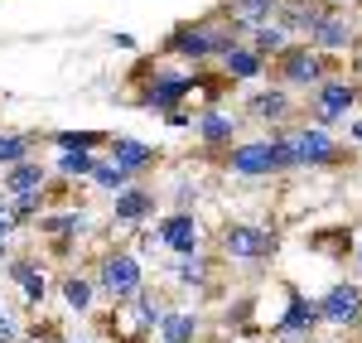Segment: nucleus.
I'll use <instances>...</instances> for the list:
<instances>
[{"label":"nucleus","mask_w":362,"mask_h":343,"mask_svg":"<svg viewBox=\"0 0 362 343\" xmlns=\"http://www.w3.org/2000/svg\"><path fill=\"white\" fill-rule=\"evenodd\" d=\"M112 44H116V49H126V54H131V49H136V34H112Z\"/></svg>","instance_id":"obj_34"},{"label":"nucleus","mask_w":362,"mask_h":343,"mask_svg":"<svg viewBox=\"0 0 362 343\" xmlns=\"http://www.w3.org/2000/svg\"><path fill=\"white\" fill-rule=\"evenodd\" d=\"M276 252V232L256 228V223H232L223 228V257L232 261H266Z\"/></svg>","instance_id":"obj_8"},{"label":"nucleus","mask_w":362,"mask_h":343,"mask_svg":"<svg viewBox=\"0 0 362 343\" xmlns=\"http://www.w3.org/2000/svg\"><path fill=\"white\" fill-rule=\"evenodd\" d=\"M271 145H276L280 170H329L343 160L338 141L324 126H276Z\"/></svg>","instance_id":"obj_1"},{"label":"nucleus","mask_w":362,"mask_h":343,"mask_svg":"<svg viewBox=\"0 0 362 343\" xmlns=\"http://www.w3.org/2000/svg\"><path fill=\"white\" fill-rule=\"evenodd\" d=\"M5 199H10L15 223H34V218L44 213V189H29V194H5Z\"/></svg>","instance_id":"obj_29"},{"label":"nucleus","mask_w":362,"mask_h":343,"mask_svg":"<svg viewBox=\"0 0 362 343\" xmlns=\"http://www.w3.org/2000/svg\"><path fill=\"white\" fill-rule=\"evenodd\" d=\"M194 92H198V73H155V83L140 97V107L145 112H169L184 97H194Z\"/></svg>","instance_id":"obj_10"},{"label":"nucleus","mask_w":362,"mask_h":343,"mask_svg":"<svg viewBox=\"0 0 362 343\" xmlns=\"http://www.w3.org/2000/svg\"><path fill=\"white\" fill-rule=\"evenodd\" d=\"M276 10H280V0H223V20L237 29V34H242V29L251 34L256 25H271Z\"/></svg>","instance_id":"obj_13"},{"label":"nucleus","mask_w":362,"mask_h":343,"mask_svg":"<svg viewBox=\"0 0 362 343\" xmlns=\"http://www.w3.org/2000/svg\"><path fill=\"white\" fill-rule=\"evenodd\" d=\"M10 281L25 290L29 305H39V300L49 295V271H44V266H34V261H15V266H10Z\"/></svg>","instance_id":"obj_22"},{"label":"nucleus","mask_w":362,"mask_h":343,"mask_svg":"<svg viewBox=\"0 0 362 343\" xmlns=\"http://www.w3.org/2000/svg\"><path fill=\"white\" fill-rule=\"evenodd\" d=\"M314 324H324L319 319V300H309L300 290H290V305H285V315L276 319V339H309L314 334Z\"/></svg>","instance_id":"obj_12"},{"label":"nucleus","mask_w":362,"mask_h":343,"mask_svg":"<svg viewBox=\"0 0 362 343\" xmlns=\"http://www.w3.org/2000/svg\"><path fill=\"white\" fill-rule=\"evenodd\" d=\"M155 237L165 242L174 257H189V252H203V228H198V218L189 213V208H174L169 218H160V228H155Z\"/></svg>","instance_id":"obj_9"},{"label":"nucleus","mask_w":362,"mask_h":343,"mask_svg":"<svg viewBox=\"0 0 362 343\" xmlns=\"http://www.w3.org/2000/svg\"><path fill=\"white\" fill-rule=\"evenodd\" d=\"M223 63V73H227V83H256L261 73H266V58L256 54L251 44H237L227 58H218Z\"/></svg>","instance_id":"obj_20"},{"label":"nucleus","mask_w":362,"mask_h":343,"mask_svg":"<svg viewBox=\"0 0 362 343\" xmlns=\"http://www.w3.org/2000/svg\"><path fill=\"white\" fill-rule=\"evenodd\" d=\"M145 286V266L131 252H107L102 266H97V290L112 300V305H131Z\"/></svg>","instance_id":"obj_3"},{"label":"nucleus","mask_w":362,"mask_h":343,"mask_svg":"<svg viewBox=\"0 0 362 343\" xmlns=\"http://www.w3.org/2000/svg\"><path fill=\"white\" fill-rule=\"evenodd\" d=\"M319 319L334 324V329H353V324H362V290L348 286V281H338V286L319 300Z\"/></svg>","instance_id":"obj_11"},{"label":"nucleus","mask_w":362,"mask_h":343,"mask_svg":"<svg viewBox=\"0 0 362 343\" xmlns=\"http://www.w3.org/2000/svg\"><path fill=\"white\" fill-rule=\"evenodd\" d=\"M112 218L116 223H145V218H155V189L126 184V189L112 199Z\"/></svg>","instance_id":"obj_15"},{"label":"nucleus","mask_w":362,"mask_h":343,"mask_svg":"<svg viewBox=\"0 0 362 343\" xmlns=\"http://www.w3.org/2000/svg\"><path fill=\"white\" fill-rule=\"evenodd\" d=\"M309 44L319 49V54H348V49H358V29H353V20H348V10L343 5H324V15L314 20V29L305 34Z\"/></svg>","instance_id":"obj_6"},{"label":"nucleus","mask_w":362,"mask_h":343,"mask_svg":"<svg viewBox=\"0 0 362 343\" xmlns=\"http://www.w3.org/2000/svg\"><path fill=\"white\" fill-rule=\"evenodd\" d=\"M107 150H112L116 165H121L126 174H136V179H140L145 170H155V160H160V155H155V145L131 141V136H112V141H107Z\"/></svg>","instance_id":"obj_16"},{"label":"nucleus","mask_w":362,"mask_h":343,"mask_svg":"<svg viewBox=\"0 0 362 343\" xmlns=\"http://www.w3.org/2000/svg\"><path fill=\"white\" fill-rule=\"evenodd\" d=\"M358 271H362V242H358Z\"/></svg>","instance_id":"obj_38"},{"label":"nucleus","mask_w":362,"mask_h":343,"mask_svg":"<svg viewBox=\"0 0 362 343\" xmlns=\"http://www.w3.org/2000/svg\"><path fill=\"white\" fill-rule=\"evenodd\" d=\"M87 179H92L97 189H107V194H121L126 184H136V174H126L121 165H116V160H97V170L87 174Z\"/></svg>","instance_id":"obj_26"},{"label":"nucleus","mask_w":362,"mask_h":343,"mask_svg":"<svg viewBox=\"0 0 362 343\" xmlns=\"http://www.w3.org/2000/svg\"><path fill=\"white\" fill-rule=\"evenodd\" d=\"M358 97H362V87L358 83H348V78H319V83L309 87V116H314V126H338L343 116L358 107Z\"/></svg>","instance_id":"obj_4"},{"label":"nucleus","mask_w":362,"mask_h":343,"mask_svg":"<svg viewBox=\"0 0 362 343\" xmlns=\"http://www.w3.org/2000/svg\"><path fill=\"white\" fill-rule=\"evenodd\" d=\"M63 300H68V310H78V315H87L92 310V300H97V281L92 276H63Z\"/></svg>","instance_id":"obj_24"},{"label":"nucleus","mask_w":362,"mask_h":343,"mask_svg":"<svg viewBox=\"0 0 362 343\" xmlns=\"http://www.w3.org/2000/svg\"><path fill=\"white\" fill-rule=\"evenodd\" d=\"M0 261H10V237H0Z\"/></svg>","instance_id":"obj_35"},{"label":"nucleus","mask_w":362,"mask_h":343,"mask_svg":"<svg viewBox=\"0 0 362 343\" xmlns=\"http://www.w3.org/2000/svg\"><path fill=\"white\" fill-rule=\"evenodd\" d=\"M358 68H362V44H358Z\"/></svg>","instance_id":"obj_39"},{"label":"nucleus","mask_w":362,"mask_h":343,"mask_svg":"<svg viewBox=\"0 0 362 343\" xmlns=\"http://www.w3.org/2000/svg\"><path fill=\"white\" fill-rule=\"evenodd\" d=\"M227 170L242 174V179H271V174H280V160H276V145H271V136L266 141H232L227 145Z\"/></svg>","instance_id":"obj_7"},{"label":"nucleus","mask_w":362,"mask_h":343,"mask_svg":"<svg viewBox=\"0 0 362 343\" xmlns=\"http://www.w3.org/2000/svg\"><path fill=\"white\" fill-rule=\"evenodd\" d=\"M29 145H34V136H10V131H0V170L15 165V160H29Z\"/></svg>","instance_id":"obj_31"},{"label":"nucleus","mask_w":362,"mask_h":343,"mask_svg":"<svg viewBox=\"0 0 362 343\" xmlns=\"http://www.w3.org/2000/svg\"><path fill=\"white\" fill-rule=\"evenodd\" d=\"M174 281L179 286H208V261H203V252H189V257L174 261Z\"/></svg>","instance_id":"obj_28"},{"label":"nucleus","mask_w":362,"mask_h":343,"mask_svg":"<svg viewBox=\"0 0 362 343\" xmlns=\"http://www.w3.org/2000/svg\"><path fill=\"white\" fill-rule=\"evenodd\" d=\"M155 334H160V343H194L198 339V315L194 310H165Z\"/></svg>","instance_id":"obj_21"},{"label":"nucleus","mask_w":362,"mask_h":343,"mask_svg":"<svg viewBox=\"0 0 362 343\" xmlns=\"http://www.w3.org/2000/svg\"><path fill=\"white\" fill-rule=\"evenodd\" d=\"M285 44H290V34H285V29H280L276 20H271V25H256V29H251V49L266 58V63H271V58H276L280 49H285Z\"/></svg>","instance_id":"obj_25"},{"label":"nucleus","mask_w":362,"mask_h":343,"mask_svg":"<svg viewBox=\"0 0 362 343\" xmlns=\"http://www.w3.org/2000/svg\"><path fill=\"white\" fill-rule=\"evenodd\" d=\"M348 131H353V141H362V121H353V126H348Z\"/></svg>","instance_id":"obj_36"},{"label":"nucleus","mask_w":362,"mask_h":343,"mask_svg":"<svg viewBox=\"0 0 362 343\" xmlns=\"http://www.w3.org/2000/svg\"><path fill=\"white\" fill-rule=\"evenodd\" d=\"M54 170L68 174V179H87V174L97 170V155H92V150H58Z\"/></svg>","instance_id":"obj_27"},{"label":"nucleus","mask_w":362,"mask_h":343,"mask_svg":"<svg viewBox=\"0 0 362 343\" xmlns=\"http://www.w3.org/2000/svg\"><path fill=\"white\" fill-rule=\"evenodd\" d=\"M112 136H97V131H58L54 145L58 150H97V145H107Z\"/></svg>","instance_id":"obj_30"},{"label":"nucleus","mask_w":362,"mask_h":343,"mask_svg":"<svg viewBox=\"0 0 362 343\" xmlns=\"http://www.w3.org/2000/svg\"><path fill=\"white\" fill-rule=\"evenodd\" d=\"M34 228L44 232V237H68V232H78V237H83V232H92V223H87V213H49V218L39 213V218H34Z\"/></svg>","instance_id":"obj_23"},{"label":"nucleus","mask_w":362,"mask_h":343,"mask_svg":"<svg viewBox=\"0 0 362 343\" xmlns=\"http://www.w3.org/2000/svg\"><path fill=\"white\" fill-rule=\"evenodd\" d=\"M0 343H20V329H15V319H10L5 305H0Z\"/></svg>","instance_id":"obj_32"},{"label":"nucleus","mask_w":362,"mask_h":343,"mask_svg":"<svg viewBox=\"0 0 362 343\" xmlns=\"http://www.w3.org/2000/svg\"><path fill=\"white\" fill-rule=\"evenodd\" d=\"M247 112L256 116V121H271V126H285L290 121V112H295V97H290V87H261L256 97L247 102Z\"/></svg>","instance_id":"obj_14"},{"label":"nucleus","mask_w":362,"mask_h":343,"mask_svg":"<svg viewBox=\"0 0 362 343\" xmlns=\"http://www.w3.org/2000/svg\"><path fill=\"white\" fill-rule=\"evenodd\" d=\"M63 343H92V339H63Z\"/></svg>","instance_id":"obj_37"},{"label":"nucleus","mask_w":362,"mask_h":343,"mask_svg":"<svg viewBox=\"0 0 362 343\" xmlns=\"http://www.w3.org/2000/svg\"><path fill=\"white\" fill-rule=\"evenodd\" d=\"M324 5L329 0H280V10H276V25L295 39V34H309L314 29V20L324 15Z\"/></svg>","instance_id":"obj_18"},{"label":"nucleus","mask_w":362,"mask_h":343,"mask_svg":"<svg viewBox=\"0 0 362 343\" xmlns=\"http://www.w3.org/2000/svg\"><path fill=\"white\" fill-rule=\"evenodd\" d=\"M49 184V165L44 160H15L0 170V189L5 194H29V189H44Z\"/></svg>","instance_id":"obj_17"},{"label":"nucleus","mask_w":362,"mask_h":343,"mask_svg":"<svg viewBox=\"0 0 362 343\" xmlns=\"http://www.w3.org/2000/svg\"><path fill=\"white\" fill-rule=\"evenodd\" d=\"M237 44H242V39H237L232 25H208V20H198V25H179L169 34L165 54L184 58V63H208V58H227Z\"/></svg>","instance_id":"obj_2"},{"label":"nucleus","mask_w":362,"mask_h":343,"mask_svg":"<svg viewBox=\"0 0 362 343\" xmlns=\"http://www.w3.org/2000/svg\"><path fill=\"white\" fill-rule=\"evenodd\" d=\"M319 78H329V68H324V54L314 49V44H285L276 54V83L280 87H314Z\"/></svg>","instance_id":"obj_5"},{"label":"nucleus","mask_w":362,"mask_h":343,"mask_svg":"<svg viewBox=\"0 0 362 343\" xmlns=\"http://www.w3.org/2000/svg\"><path fill=\"white\" fill-rule=\"evenodd\" d=\"M194 131H198V141L208 145V150H223V145L237 141V121H232L227 112H218V107L198 112V116H194Z\"/></svg>","instance_id":"obj_19"},{"label":"nucleus","mask_w":362,"mask_h":343,"mask_svg":"<svg viewBox=\"0 0 362 343\" xmlns=\"http://www.w3.org/2000/svg\"><path fill=\"white\" fill-rule=\"evenodd\" d=\"M334 5H348V0H334Z\"/></svg>","instance_id":"obj_40"},{"label":"nucleus","mask_w":362,"mask_h":343,"mask_svg":"<svg viewBox=\"0 0 362 343\" xmlns=\"http://www.w3.org/2000/svg\"><path fill=\"white\" fill-rule=\"evenodd\" d=\"M15 213H10V199H0V237H15Z\"/></svg>","instance_id":"obj_33"}]
</instances>
